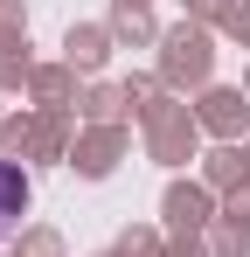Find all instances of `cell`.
I'll list each match as a JSON object with an SVG mask.
<instances>
[{"label": "cell", "instance_id": "1", "mask_svg": "<svg viewBox=\"0 0 250 257\" xmlns=\"http://www.w3.org/2000/svg\"><path fill=\"white\" fill-rule=\"evenodd\" d=\"M21 209H28V174L14 167V160H0V236H14Z\"/></svg>", "mask_w": 250, "mask_h": 257}]
</instances>
